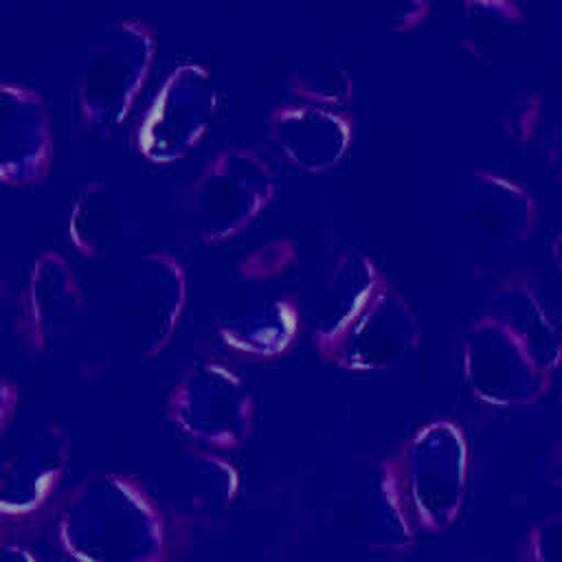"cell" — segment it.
Returning <instances> with one entry per match:
<instances>
[{
    "instance_id": "cell-1",
    "label": "cell",
    "mask_w": 562,
    "mask_h": 562,
    "mask_svg": "<svg viewBox=\"0 0 562 562\" xmlns=\"http://www.w3.org/2000/svg\"><path fill=\"white\" fill-rule=\"evenodd\" d=\"M465 375L487 402L518 404L538 395L555 360V331L533 292L501 283L465 336Z\"/></svg>"
},
{
    "instance_id": "cell-2",
    "label": "cell",
    "mask_w": 562,
    "mask_h": 562,
    "mask_svg": "<svg viewBox=\"0 0 562 562\" xmlns=\"http://www.w3.org/2000/svg\"><path fill=\"white\" fill-rule=\"evenodd\" d=\"M53 536L68 562L167 560L160 507L136 479L123 474H97L57 501Z\"/></svg>"
},
{
    "instance_id": "cell-3",
    "label": "cell",
    "mask_w": 562,
    "mask_h": 562,
    "mask_svg": "<svg viewBox=\"0 0 562 562\" xmlns=\"http://www.w3.org/2000/svg\"><path fill=\"white\" fill-rule=\"evenodd\" d=\"M156 55V33L140 18L110 22L86 55L77 79V110L83 125L112 134L130 114Z\"/></svg>"
},
{
    "instance_id": "cell-4",
    "label": "cell",
    "mask_w": 562,
    "mask_h": 562,
    "mask_svg": "<svg viewBox=\"0 0 562 562\" xmlns=\"http://www.w3.org/2000/svg\"><path fill=\"white\" fill-rule=\"evenodd\" d=\"M277 176L252 147L226 145L206 158L193 184L191 217L206 241H224L246 228L274 198Z\"/></svg>"
},
{
    "instance_id": "cell-5",
    "label": "cell",
    "mask_w": 562,
    "mask_h": 562,
    "mask_svg": "<svg viewBox=\"0 0 562 562\" xmlns=\"http://www.w3.org/2000/svg\"><path fill=\"white\" fill-rule=\"evenodd\" d=\"M68 454L66 430L46 424L4 461L0 468V542L31 544L57 507Z\"/></svg>"
},
{
    "instance_id": "cell-6",
    "label": "cell",
    "mask_w": 562,
    "mask_h": 562,
    "mask_svg": "<svg viewBox=\"0 0 562 562\" xmlns=\"http://www.w3.org/2000/svg\"><path fill=\"white\" fill-rule=\"evenodd\" d=\"M217 108L220 86L209 66L195 59L176 64L140 119L136 149L156 165L182 158L204 136Z\"/></svg>"
},
{
    "instance_id": "cell-7",
    "label": "cell",
    "mask_w": 562,
    "mask_h": 562,
    "mask_svg": "<svg viewBox=\"0 0 562 562\" xmlns=\"http://www.w3.org/2000/svg\"><path fill=\"white\" fill-rule=\"evenodd\" d=\"M176 428L202 450H233L252 426V397L246 384L220 362L191 367L169 395Z\"/></svg>"
},
{
    "instance_id": "cell-8",
    "label": "cell",
    "mask_w": 562,
    "mask_h": 562,
    "mask_svg": "<svg viewBox=\"0 0 562 562\" xmlns=\"http://www.w3.org/2000/svg\"><path fill=\"white\" fill-rule=\"evenodd\" d=\"M187 292V270L171 252L151 250L132 263L121 292V316L143 356H156L169 345L184 312Z\"/></svg>"
},
{
    "instance_id": "cell-9",
    "label": "cell",
    "mask_w": 562,
    "mask_h": 562,
    "mask_svg": "<svg viewBox=\"0 0 562 562\" xmlns=\"http://www.w3.org/2000/svg\"><path fill=\"white\" fill-rule=\"evenodd\" d=\"M53 162V132L44 97L20 81L0 79V182L31 187Z\"/></svg>"
},
{
    "instance_id": "cell-10",
    "label": "cell",
    "mask_w": 562,
    "mask_h": 562,
    "mask_svg": "<svg viewBox=\"0 0 562 562\" xmlns=\"http://www.w3.org/2000/svg\"><path fill=\"white\" fill-rule=\"evenodd\" d=\"M143 231L132 189L112 176L94 178L77 191L68 211V239L88 259H108L127 250Z\"/></svg>"
},
{
    "instance_id": "cell-11",
    "label": "cell",
    "mask_w": 562,
    "mask_h": 562,
    "mask_svg": "<svg viewBox=\"0 0 562 562\" xmlns=\"http://www.w3.org/2000/svg\"><path fill=\"white\" fill-rule=\"evenodd\" d=\"M415 338L417 321L411 305L391 283L380 279L329 347L347 367L378 369L406 353Z\"/></svg>"
},
{
    "instance_id": "cell-12",
    "label": "cell",
    "mask_w": 562,
    "mask_h": 562,
    "mask_svg": "<svg viewBox=\"0 0 562 562\" xmlns=\"http://www.w3.org/2000/svg\"><path fill=\"white\" fill-rule=\"evenodd\" d=\"M457 206L474 237L496 246L522 241L538 220V206L525 187L485 169H474L459 180Z\"/></svg>"
},
{
    "instance_id": "cell-13",
    "label": "cell",
    "mask_w": 562,
    "mask_h": 562,
    "mask_svg": "<svg viewBox=\"0 0 562 562\" xmlns=\"http://www.w3.org/2000/svg\"><path fill=\"white\" fill-rule=\"evenodd\" d=\"M83 310V292L72 266L55 250L40 252L22 290L20 331L31 349L50 347Z\"/></svg>"
},
{
    "instance_id": "cell-14",
    "label": "cell",
    "mask_w": 562,
    "mask_h": 562,
    "mask_svg": "<svg viewBox=\"0 0 562 562\" xmlns=\"http://www.w3.org/2000/svg\"><path fill=\"white\" fill-rule=\"evenodd\" d=\"M268 134L279 151L305 171H327L351 143V119L342 108L290 101L268 116Z\"/></svg>"
},
{
    "instance_id": "cell-15",
    "label": "cell",
    "mask_w": 562,
    "mask_h": 562,
    "mask_svg": "<svg viewBox=\"0 0 562 562\" xmlns=\"http://www.w3.org/2000/svg\"><path fill=\"white\" fill-rule=\"evenodd\" d=\"M463 443L448 424H435L411 446L408 479L413 496L428 514L452 509L463 490Z\"/></svg>"
},
{
    "instance_id": "cell-16",
    "label": "cell",
    "mask_w": 562,
    "mask_h": 562,
    "mask_svg": "<svg viewBox=\"0 0 562 562\" xmlns=\"http://www.w3.org/2000/svg\"><path fill=\"white\" fill-rule=\"evenodd\" d=\"M380 279L375 263L356 248H345L334 257L312 299V321L321 345L338 338Z\"/></svg>"
},
{
    "instance_id": "cell-17",
    "label": "cell",
    "mask_w": 562,
    "mask_h": 562,
    "mask_svg": "<svg viewBox=\"0 0 562 562\" xmlns=\"http://www.w3.org/2000/svg\"><path fill=\"white\" fill-rule=\"evenodd\" d=\"M296 327V310L290 301L266 299L241 307L220 323V338L239 353H279Z\"/></svg>"
},
{
    "instance_id": "cell-18",
    "label": "cell",
    "mask_w": 562,
    "mask_h": 562,
    "mask_svg": "<svg viewBox=\"0 0 562 562\" xmlns=\"http://www.w3.org/2000/svg\"><path fill=\"white\" fill-rule=\"evenodd\" d=\"M522 9L507 0H479L463 4V42L476 55L496 53L522 24Z\"/></svg>"
},
{
    "instance_id": "cell-19",
    "label": "cell",
    "mask_w": 562,
    "mask_h": 562,
    "mask_svg": "<svg viewBox=\"0 0 562 562\" xmlns=\"http://www.w3.org/2000/svg\"><path fill=\"white\" fill-rule=\"evenodd\" d=\"M184 479L193 501L204 507L226 503L237 487L235 470L209 450H200L187 459Z\"/></svg>"
},
{
    "instance_id": "cell-20",
    "label": "cell",
    "mask_w": 562,
    "mask_h": 562,
    "mask_svg": "<svg viewBox=\"0 0 562 562\" xmlns=\"http://www.w3.org/2000/svg\"><path fill=\"white\" fill-rule=\"evenodd\" d=\"M294 101L345 108L351 97V81L340 66L316 64L299 70L290 81Z\"/></svg>"
},
{
    "instance_id": "cell-21",
    "label": "cell",
    "mask_w": 562,
    "mask_h": 562,
    "mask_svg": "<svg viewBox=\"0 0 562 562\" xmlns=\"http://www.w3.org/2000/svg\"><path fill=\"white\" fill-rule=\"evenodd\" d=\"M294 259V248L288 239H274L268 244H261L257 250H252L250 255H246L241 259L239 270L246 277H274L281 274L288 266H292L290 261Z\"/></svg>"
},
{
    "instance_id": "cell-22",
    "label": "cell",
    "mask_w": 562,
    "mask_h": 562,
    "mask_svg": "<svg viewBox=\"0 0 562 562\" xmlns=\"http://www.w3.org/2000/svg\"><path fill=\"white\" fill-rule=\"evenodd\" d=\"M18 402H20V393L15 382L0 375V443L18 413Z\"/></svg>"
},
{
    "instance_id": "cell-23",
    "label": "cell",
    "mask_w": 562,
    "mask_h": 562,
    "mask_svg": "<svg viewBox=\"0 0 562 562\" xmlns=\"http://www.w3.org/2000/svg\"><path fill=\"white\" fill-rule=\"evenodd\" d=\"M426 9H428L426 2H406V4L397 7V11H395L393 18H391V24H393L395 29H411V26H415L417 22L424 20Z\"/></svg>"
},
{
    "instance_id": "cell-24",
    "label": "cell",
    "mask_w": 562,
    "mask_h": 562,
    "mask_svg": "<svg viewBox=\"0 0 562 562\" xmlns=\"http://www.w3.org/2000/svg\"><path fill=\"white\" fill-rule=\"evenodd\" d=\"M0 562H40L31 544L0 542Z\"/></svg>"
}]
</instances>
